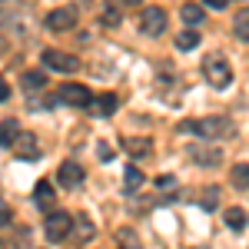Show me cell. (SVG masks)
<instances>
[{
    "label": "cell",
    "mask_w": 249,
    "mask_h": 249,
    "mask_svg": "<svg viewBox=\"0 0 249 249\" xmlns=\"http://www.w3.org/2000/svg\"><path fill=\"white\" fill-rule=\"evenodd\" d=\"M226 3L230 0H206V7H213V10H226Z\"/></svg>",
    "instance_id": "cell-28"
},
{
    "label": "cell",
    "mask_w": 249,
    "mask_h": 249,
    "mask_svg": "<svg viewBox=\"0 0 249 249\" xmlns=\"http://www.w3.org/2000/svg\"><path fill=\"white\" fill-rule=\"evenodd\" d=\"M20 83H23V90H27V93H37V90H43V83H47V80H43V73L34 70V73H23Z\"/></svg>",
    "instance_id": "cell-19"
},
{
    "label": "cell",
    "mask_w": 249,
    "mask_h": 249,
    "mask_svg": "<svg viewBox=\"0 0 249 249\" xmlns=\"http://www.w3.org/2000/svg\"><path fill=\"white\" fill-rule=\"evenodd\" d=\"M0 53H3V43H0Z\"/></svg>",
    "instance_id": "cell-31"
},
{
    "label": "cell",
    "mask_w": 249,
    "mask_h": 249,
    "mask_svg": "<svg viewBox=\"0 0 249 249\" xmlns=\"http://www.w3.org/2000/svg\"><path fill=\"white\" fill-rule=\"evenodd\" d=\"M40 60H43L47 70H57V73H77L80 70V60L70 57V53H63V50H43Z\"/></svg>",
    "instance_id": "cell-4"
},
{
    "label": "cell",
    "mask_w": 249,
    "mask_h": 249,
    "mask_svg": "<svg viewBox=\"0 0 249 249\" xmlns=\"http://www.w3.org/2000/svg\"><path fill=\"white\" fill-rule=\"evenodd\" d=\"M190 160L196 166H219L223 153H219L216 146H190Z\"/></svg>",
    "instance_id": "cell-9"
},
{
    "label": "cell",
    "mask_w": 249,
    "mask_h": 249,
    "mask_svg": "<svg viewBox=\"0 0 249 249\" xmlns=\"http://www.w3.org/2000/svg\"><path fill=\"white\" fill-rule=\"evenodd\" d=\"M232 186L236 190H246L249 186V163H236L232 166Z\"/></svg>",
    "instance_id": "cell-17"
},
{
    "label": "cell",
    "mask_w": 249,
    "mask_h": 249,
    "mask_svg": "<svg viewBox=\"0 0 249 249\" xmlns=\"http://www.w3.org/2000/svg\"><path fill=\"white\" fill-rule=\"evenodd\" d=\"M100 156H103V163H110V160H113V150H110L107 143H100Z\"/></svg>",
    "instance_id": "cell-26"
},
{
    "label": "cell",
    "mask_w": 249,
    "mask_h": 249,
    "mask_svg": "<svg viewBox=\"0 0 249 249\" xmlns=\"http://www.w3.org/2000/svg\"><path fill=\"white\" fill-rule=\"evenodd\" d=\"M140 30H143L146 37H160V34L166 30V14H163V7H146V10L140 14Z\"/></svg>",
    "instance_id": "cell-7"
},
{
    "label": "cell",
    "mask_w": 249,
    "mask_h": 249,
    "mask_svg": "<svg viewBox=\"0 0 249 249\" xmlns=\"http://www.w3.org/2000/svg\"><path fill=\"white\" fill-rule=\"evenodd\" d=\"M123 3H136V0H123Z\"/></svg>",
    "instance_id": "cell-30"
},
{
    "label": "cell",
    "mask_w": 249,
    "mask_h": 249,
    "mask_svg": "<svg viewBox=\"0 0 249 249\" xmlns=\"http://www.w3.org/2000/svg\"><path fill=\"white\" fill-rule=\"evenodd\" d=\"M116 246H120V249H143V246H140V239H136V232L130 230V226L116 230Z\"/></svg>",
    "instance_id": "cell-14"
},
{
    "label": "cell",
    "mask_w": 249,
    "mask_h": 249,
    "mask_svg": "<svg viewBox=\"0 0 249 249\" xmlns=\"http://www.w3.org/2000/svg\"><path fill=\"white\" fill-rule=\"evenodd\" d=\"M57 179H60V186L77 190V186H83V166H80L77 160H63L57 170Z\"/></svg>",
    "instance_id": "cell-8"
},
{
    "label": "cell",
    "mask_w": 249,
    "mask_h": 249,
    "mask_svg": "<svg viewBox=\"0 0 249 249\" xmlns=\"http://www.w3.org/2000/svg\"><path fill=\"white\" fill-rule=\"evenodd\" d=\"M90 110H93V116H113V113H116V96H113V93H100V96H93Z\"/></svg>",
    "instance_id": "cell-10"
},
{
    "label": "cell",
    "mask_w": 249,
    "mask_h": 249,
    "mask_svg": "<svg viewBox=\"0 0 249 249\" xmlns=\"http://www.w3.org/2000/svg\"><path fill=\"white\" fill-rule=\"evenodd\" d=\"M57 100L60 103H67V107H90L93 103V93L83 87V83H63V87H57Z\"/></svg>",
    "instance_id": "cell-3"
},
{
    "label": "cell",
    "mask_w": 249,
    "mask_h": 249,
    "mask_svg": "<svg viewBox=\"0 0 249 249\" xmlns=\"http://www.w3.org/2000/svg\"><path fill=\"white\" fill-rule=\"evenodd\" d=\"M203 77L210 80L216 90H226L232 83V67L230 60L223 57V53H206V60H203Z\"/></svg>",
    "instance_id": "cell-2"
},
{
    "label": "cell",
    "mask_w": 249,
    "mask_h": 249,
    "mask_svg": "<svg viewBox=\"0 0 249 249\" xmlns=\"http://www.w3.org/2000/svg\"><path fill=\"white\" fill-rule=\"evenodd\" d=\"M123 146H126L133 156H150V153H153V143H150L146 136H126Z\"/></svg>",
    "instance_id": "cell-12"
},
{
    "label": "cell",
    "mask_w": 249,
    "mask_h": 249,
    "mask_svg": "<svg viewBox=\"0 0 249 249\" xmlns=\"http://www.w3.org/2000/svg\"><path fill=\"white\" fill-rule=\"evenodd\" d=\"M232 30H236V37H239V40H246V43H249V7H243V10L236 14Z\"/></svg>",
    "instance_id": "cell-15"
},
{
    "label": "cell",
    "mask_w": 249,
    "mask_h": 249,
    "mask_svg": "<svg viewBox=\"0 0 249 249\" xmlns=\"http://www.w3.org/2000/svg\"><path fill=\"white\" fill-rule=\"evenodd\" d=\"M47 30H53V34H67L70 27H77V10L73 7H57V10H50L47 14Z\"/></svg>",
    "instance_id": "cell-6"
},
{
    "label": "cell",
    "mask_w": 249,
    "mask_h": 249,
    "mask_svg": "<svg viewBox=\"0 0 249 249\" xmlns=\"http://www.w3.org/2000/svg\"><path fill=\"white\" fill-rule=\"evenodd\" d=\"M20 140V123L17 120H3L0 123V146H14Z\"/></svg>",
    "instance_id": "cell-13"
},
{
    "label": "cell",
    "mask_w": 249,
    "mask_h": 249,
    "mask_svg": "<svg viewBox=\"0 0 249 249\" xmlns=\"http://www.w3.org/2000/svg\"><path fill=\"white\" fill-rule=\"evenodd\" d=\"M34 199H37L40 210L53 213V186H50L47 179H40V183H37V190H34Z\"/></svg>",
    "instance_id": "cell-11"
},
{
    "label": "cell",
    "mask_w": 249,
    "mask_h": 249,
    "mask_svg": "<svg viewBox=\"0 0 249 249\" xmlns=\"http://www.w3.org/2000/svg\"><path fill=\"white\" fill-rule=\"evenodd\" d=\"M7 96H10V83H7V80L0 77V103H3V100H7Z\"/></svg>",
    "instance_id": "cell-27"
},
{
    "label": "cell",
    "mask_w": 249,
    "mask_h": 249,
    "mask_svg": "<svg viewBox=\"0 0 249 249\" xmlns=\"http://www.w3.org/2000/svg\"><path fill=\"white\" fill-rule=\"evenodd\" d=\"M216 199H219V193H216V190H210L206 196H203V206H206V210H213V206H216Z\"/></svg>",
    "instance_id": "cell-25"
},
{
    "label": "cell",
    "mask_w": 249,
    "mask_h": 249,
    "mask_svg": "<svg viewBox=\"0 0 249 249\" xmlns=\"http://www.w3.org/2000/svg\"><path fill=\"white\" fill-rule=\"evenodd\" d=\"M116 23H120V10H113V7L103 10V27H116Z\"/></svg>",
    "instance_id": "cell-24"
},
{
    "label": "cell",
    "mask_w": 249,
    "mask_h": 249,
    "mask_svg": "<svg viewBox=\"0 0 249 249\" xmlns=\"http://www.w3.org/2000/svg\"><path fill=\"white\" fill-rule=\"evenodd\" d=\"M7 219H10V216H7V210H3V213H0V223H7Z\"/></svg>",
    "instance_id": "cell-29"
},
{
    "label": "cell",
    "mask_w": 249,
    "mask_h": 249,
    "mask_svg": "<svg viewBox=\"0 0 249 249\" xmlns=\"http://www.w3.org/2000/svg\"><path fill=\"white\" fill-rule=\"evenodd\" d=\"M123 179H126V186H123L126 193H136L140 186H143V173L136 170V166H126V173H123Z\"/></svg>",
    "instance_id": "cell-18"
},
{
    "label": "cell",
    "mask_w": 249,
    "mask_h": 249,
    "mask_svg": "<svg viewBox=\"0 0 249 249\" xmlns=\"http://www.w3.org/2000/svg\"><path fill=\"white\" fill-rule=\"evenodd\" d=\"M156 190L160 193H173L176 190V176H156Z\"/></svg>",
    "instance_id": "cell-23"
},
{
    "label": "cell",
    "mask_w": 249,
    "mask_h": 249,
    "mask_svg": "<svg viewBox=\"0 0 249 249\" xmlns=\"http://www.w3.org/2000/svg\"><path fill=\"white\" fill-rule=\"evenodd\" d=\"M47 239H53V243H60V239H67L70 236V230H73V219H70V213H47Z\"/></svg>",
    "instance_id": "cell-5"
},
{
    "label": "cell",
    "mask_w": 249,
    "mask_h": 249,
    "mask_svg": "<svg viewBox=\"0 0 249 249\" xmlns=\"http://www.w3.org/2000/svg\"><path fill=\"white\" fill-rule=\"evenodd\" d=\"M179 133H193V136H203V140H216V136L230 140V136H236V123L230 116H203V120L179 123Z\"/></svg>",
    "instance_id": "cell-1"
},
{
    "label": "cell",
    "mask_w": 249,
    "mask_h": 249,
    "mask_svg": "<svg viewBox=\"0 0 249 249\" xmlns=\"http://www.w3.org/2000/svg\"><path fill=\"white\" fill-rule=\"evenodd\" d=\"M196 43H199V34H196V30H183V34L176 37V50H193Z\"/></svg>",
    "instance_id": "cell-20"
},
{
    "label": "cell",
    "mask_w": 249,
    "mask_h": 249,
    "mask_svg": "<svg viewBox=\"0 0 249 249\" xmlns=\"http://www.w3.org/2000/svg\"><path fill=\"white\" fill-rule=\"evenodd\" d=\"M179 14H183L186 23H199V20H203V7H199V3H183Z\"/></svg>",
    "instance_id": "cell-21"
},
{
    "label": "cell",
    "mask_w": 249,
    "mask_h": 249,
    "mask_svg": "<svg viewBox=\"0 0 249 249\" xmlns=\"http://www.w3.org/2000/svg\"><path fill=\"white\" fill-rule=\"evenodd\" d=\"M246 210H239V206H232V210H226V226H230V230H246Z\"/></svg>",
    "instance_id": "cell-16"
},
{
    "label": "cell",
    "mask_w": 249,
    "mask_h": 249,
    "mask_svg": "<svg viewBox=\"0 0 249 249\" xmlns=\"http://www.w3.org/2000/svg\"><path fill=\"white\" fill-rule=\"evenodd\" d=\"M14 146L20 150V156H30L34 150H37V143H34V136H23V133H20V140L14 143Z\"/></svg>",
    "instance_id": "cell-22"
}]
</instances>
